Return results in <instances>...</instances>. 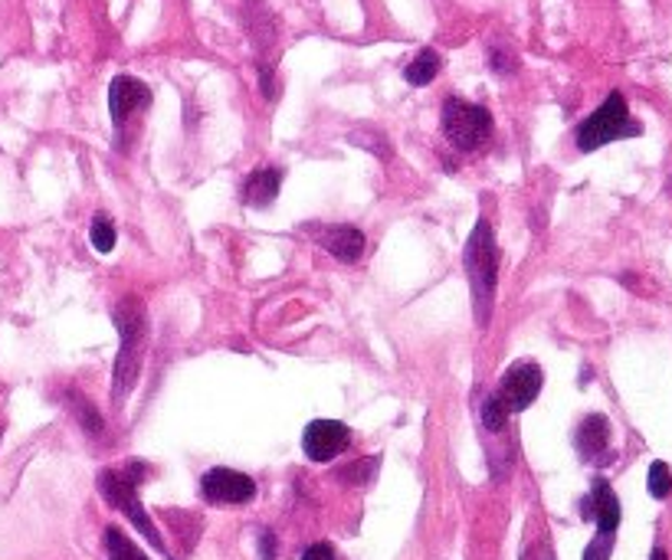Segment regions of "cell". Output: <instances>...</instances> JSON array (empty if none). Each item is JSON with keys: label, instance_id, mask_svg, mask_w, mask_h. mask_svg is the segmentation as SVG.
I'll return each mask as SVG.
<instances>
[{"label": "cell", "instance_id": "cell-1", "mask_svg": "<svg viewBox=\"0 0 672 560\" xmlns=\"http://www.w3.org/2000/svg\"><path fill=\"white\" fill-rule=\"evenodd\" d=\"M112 321L118 328V357L112 373V404L122 407L138 384V373L148 351V308L138 295H122L112 308Z\"/></svg>", "mask_w": 672, "mask_h": 560}, {"label": "cell", "instance_id": "cell-2", "mask_svg": "<svg viewBox=\"0 0 672 560\" xmlns=\"http://www.w3.org/2000/svg\"><path fill=\"white\" fill-rule=\"evenodd\" d=\"M148 462H141V459H128V462H122V466H109V469H102L99 472V479H96V485H99V492H102V498L112 505V508H118L148 540H151V547L154 550H161L164 557H167V544H164V537H161V531L154 527V521L148 518V511H144V505H141V498H138V485L148 479Z\"/></svg>", "mask_w": 672, "mask_h": 560}, {"label": "cell", "instance_id": "cell-3", "mask_svg": "<svg viewBox=\"0 0 672 560\" xmlns=\"http://www.w3.org/2000/svg\"><path fill=\"white\" fill-rule=\"evenodd\" d=\"M462 269L472 289V305H476V321L479 328L489 324L492 318V302H495V282H498V246H495V230L489 220H476L466 250H462Z\"/></svg>", "mask_w": 672, "mask_h": 560}, {"label": "cell", "instance_id": "cell-4", "mask_svg": "<svg viewBox=\"0 0 672 560\" xmlns=\"http://www.w3.org/2000/svg\"><path fill=\"white\" fill-rule=\"evenodd\" d=\"M636 135H643V125L630 118V105H626L623 92H610L604 99V105L578 125L574 141H578V151L591 154V151H597L610 141L636 138Z\"/></svg>", "mask_w": 672, "mask_h": 560}, {"label": "cell", "instance_id": "cell-5", "mask_svg": "<svg viewBox=\"0 0 672 560\" xmlns=\"http://www.w3.org/2000/svg\"><path fill=\"white\" fill-rule=\"evenodd\" d=\"M443 135L456 151H479L492 135V115L489 109L466 102V99H446L443 102Z\"/></svg>", "mask_w": 672, "mask_h": 560}, {"label": "cell", "instance_id": "cell-6", "mask_svg": "<svg viewBox=\"0 0 672 560\" xmlns=\"http://www.w3.org/2000/svg\"><path fill=\"white\" fill-rule=\"evenodd\" d=\"M243 24H246L250 37H253V47H256V66H259L263 96L276 99V69L269 63V56L276 50V37H279L276 17L266 11L263 0H246V4H243Z\"/></svg>", "mask_w": 672, "mask_h": 560}, {"label": "cell", "instance_id": "cell-7", "mask_svg": "<svg viewBox=\"0 0 672 560\" xmlns=\"http://www.w3.org/2000/svg\"><path fill=\"white\" fill-rule=\"evenodd\" d=\"M542 384H545V370L535 360H516L506 373H502L495 394H498L502 404L509 407V413H519V410H529L538 400Z\"/></svg>", "mask_w": 672, "mask_h": 560}, {"label": "cell", "instance_id": "cell-8", "mask_svg": "<svg viewBox=\"0 0 672 560\" xmlns=\"http://www.w3.org/2000/svg\"><path fill=\"white\" fill-rule=\"evenodd\" d=\"M201 495L211 501V505H246L256 498V482L237 469H211L204 472L201 479Z\"/></svg>", "mask_w": 672, "mask_h": 560}, {"label": "cell", "instance_id": "cell-9", "mask_svg": "<svg viewBox=\"0 0 672 560\" xmlns=\"http://www.w3.org/2000/svg\"><path fill=\"white\" fill-rule=\"evenodd\" d=\"M352 443V430L339 420H312L302 433V449L312 462H331Z\"/></svg>", "mask_w": 672, "mask_h": 560}, {"label": "cell", "instance_id": "cell-10", "mask_svg": "<svg viewBox=\"0 0 672 560\" xmlns=\"http://www.w3.org/2000/svg\"><path fill=\"white\" fill-rule=\"evenodd\" d=\"M151 105V89L135 79V76H115L109 86V112H112V125L125 128L138 112H144Z\"/></svg>", "mask_w": 672, "mask_h": 560}, {"label": "cell", "instance_id": "cell-11", "mask_svg": "<svg viewBox=\"0 0 672 560\" xmlns=\"http://www.w3.org/2000/svg\"><path fill=\"white\" fill-rule=\"evenodd\" d=\"M581 511H584V518H591L597 524L600 534H613L617 531V524H620V501H617V495H613L607 479H594L591 495L584 498Z\"/></svg>", "mask_w": 672, "mask_h": 560}, {"label": "cell", "instance_id": "cell-12", "mask_svg": "<svg viewBox=\"0 0 672 560\" xmlns=\"http://www.w3.org/2000/svg\"><path fill=\"white\" fill-rule=\"evenodd\" d=\"M574 443H578V453H581L584 462L604 466L610 459V423H607V417H600V413L584 417L581 427H578Z\"/></svg>", "mask_w": 672, "mask_h": 560}, {"label": "cell", "instance_id": "cell-13", "mask_svg": "<svg viewBox=\"0 0 672 560\" xmlns=\"http://www.w3.org/2000/svg\"><path fill=\"white\" fill-rule=\"evenodd\" d=\"M325 253H331L334 259L342 263H358L365 256V233L358 227H348V224H339V227H321L318 237Z\"/></svg>", "mask_w": 672, "mask_h": 560}, {"label": "cell", "instance_id": "cell-14", "mask_svg": "<svg viewBox=\"0 0 672 560\" xmlns=\"http://www.w3.org/2000/svg\"><path fill=\"white\" fill-rule=\"evenodd\" d=\"M282 187V170L279 167H259L246 177L243 183V201L250 207H272Z\"/></svg>", "mask_w": 672, "mask_h": 560}, {"label": "cell", "instance_id": "cell-15", "mask_svg": "<svg viewBox=\"0 0 672 560\" xmlns=\"http://www.w3.org/2000/svg\"><path fill=\"white\" fill-rule=\"evenodd\" d=\"M440 69H443V56L427 47V50H420V53L414 56V63H407L404 79H407L410 86H430Z\"/></svg>", "mask_w": 672, "mask_h": 560}, {"label": "cell", "instance_id": "cell-16", "mask_svg": "<svg viewBox=\"0 0 672 560\" xmlns=\"http://www.w3.org/2000/svg\"><path fill=\"white\" fill-rule=\"evenodd\" d=\"M105 550H109V560H148L138 550V544L122 527H109L105 531Z\"/></svg>", "mask_w": 672, "mask_h": 560}, {"label": "cell", "instance_id": "cell-17", "mask_svg": "<svg viewBox=\"0 0 672 560\" xmlns=\"http://www.w3.org/2000/svg\"><path fill=\"white\" fill-rule=\"evenodd\" d=\"M509 417H512V413H509V407L498 400V394H495V391L482 400V427H485L489 433H502V430H506Z\"/></svg>", "mask_w": 672, "mask_h": 560}, {"label": "cell", "instance_id": "cell-18", "mask_svg": "<svg viewBox=\"0 0 672 560\" xmlns=\"http://www.w3.org/2000/svg\"><path fill=\"white\" fill-rule=\"evenodd\" d=\"M73 410H76V417H79V423H83V430H86L89 436H99V433L105 430L102 413H99L79 391H73Z\"/></svg>", "mask_w": 672, "mask_h": 560}, {"label": "cell", "instance_id": "cell-19", "mask_svg": "<svg viewBox=\"0 0 672 560\" xmlns=\"http://www.w3.org/2000/svg\"><path fill=\"white\" fill-rule=\"evenodd\" d=\"M89 243L96 253H112L115 250V227L109 224V217H96L89 227Z\"/></svg>", "mask_w": 672, "mask_h": 560}, {"label": "cell", "instance_id": "cell-20", "mask_svg": "<svg viewBox=\"0 0 672 560\" xmlns=\"http://www.w3.org/2000/svg\"><path fill=\"white\" fill-rule=\"evenodd\" d=\"M646 488H649V495L652 498H669V492H672V472H669V466L665 462H652L649 466V475H646Z\"/></svg>", "mask_w": 672, "mask_h": 560}, {"label": "cell", "instance_id": "cell-21", "mask_svg": "<svg viewBox=\"0 0 672 560\" xmlns=\"http://www.w3.org/2000/svg\"><path fill=\"white\" fill-rule=\"evenodd\" d=\"M489 69L498 73V76H512L519 69V60L509 53V50H502V47H492L489 50Z\"/></svg>", "mask_w": 672, "mask_h": 560}, {"label": "cell", "instance_id": "cell-22", "mask_svg": "<svg viewBox=\"0 0 672 560\" xmlns=\"http://www.w3.org/2000/svg\"><path fill=\"white\" fill-rule=\"evenodd\" d=\"M375 469H378V459H365V462H355V466H348V469H342V482H371V475H375Z\"/></svg>", "mask_w": 672, "mask_h": 560}, {"label": "cell", "instance_id": "cell-23", "mask_svg": "<svg viewBox=\"0 0 672 560\" xmlns=\"http://www.w3.org/2000/svg\"><path fill=\"white\" fill-rule=\"evenodd\" d=\"M610 550H613V534H600L587 544L584 550V560H610Z\"/></svg>", "mask_w": 672, "mask_h": 560}, {"label": "cell", "instance_id": "cell-24", "mask_svg": "<svg viewBox=\"0 0 672 560\" xmlns=\"http://www.w3.org/2000/svg\"><path fill=\"white\" fill-rule=\"evenodd\" d=\"M302 560H334V547H331V544H325V540H318V544L305 547Z\"/></svg>", "mask_w": 672, "mask_h": 560}, {"label": "cell", "instance_id": "cell-25", "mask_svg": "<svg viewBox=\"0 0 672 560\" xmlns=\"http://www.w3.org/2000/svg\"><path fill=\"white\" fill-rule=\"evenodd\" d=\"M519 560H555V550L548 544H532Z\"/></svg>", "mask_w": 672, "mask_h": 560}, {"label": "cell", "instance_id": "cell-26", "mask_svg": "<svg viewBox=\"0 0 672 560\" xmlns=\"http://www.w3.org/2000/svg\"><path fill=\"white\" fill-rule=\"evenodd\" d=\"M259 553H263V560H276V534L272 531L259 534Z\"/></svg>", "mask_w": 672, "mask_h": 560}, {"label": "cell", "instance_id": "cell-27", "mask_svg": "<svg viewBox=\"0 0 672 560\" xmlns=\"http://www.w3.org/2000/svg\"><path fill=\"white\" fill-rule=\"evenodd\" d=\"M649 560H669V557H665V550H662V547H656V550L649 553Z\"/></svg>", "mask_w": 672, "mask_h": 560}]
</instances>
